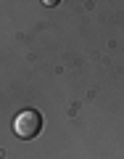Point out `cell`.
Here are the masks:
<instances>
[{
    "label": "cell",
    "mask_w": 124,
    "mask_h": 159,
    "mask_svg": "<svg viewBox=\"0 0 124 159\" xmlns=\"http://www.w3.org/2000/svg\"><path fill=\"white\" fill-rule=\"evenodd\" d=\"M40 130H42V114H40L37 109H24V111H19V117L13 119V133H16L21 141L34 138Z\"/></svg>",
    "instance_id": "1"
}]
</instances>
